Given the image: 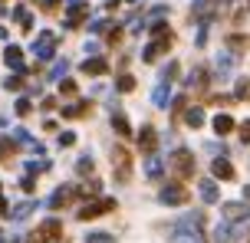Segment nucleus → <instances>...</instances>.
<instances>
[{"label":"nucleus","mask_w":250,"mask_h":243,"mask_svg":"<svg viewBox=\"0 0 250 243\" xmlns=\"http://www.w3.org/2000/svg\"><path fill=\"white\" fill-rule=\"evenodd\" d=\"M30 243H62V224L60 220H43L33 230Z\"/></svg>","instance_id":"obj_1"},{"label":"nucleus","mask_w":250,"mask_h":243,"mask_svg":"<svg viewBox=\"0 0 250 243\" xmlns=\"http://www.w3.org/2000/svg\"><path fill=\"white\" fill-rule=\"evenodd\" d=\"M112 171H115V181L119 184H125V181L132 178V158H128L125 148H115L112 151Z\"/></svg>","instance_id":"obj_2"},{"label":"nucleus","mask_w":250,"mask_h":243,"mask_svg":"<svg viewBox=\"0 0 250 243\" xmlns=\"http://www.w3.org/2000/svg\"><path fill=\"white\" fill-rule=\"evenodd\" d=\"M171 171H175L178 178H191L194 174V158H191V151H175L171 154Z\"/></svg>","instance_id":"obj_3"},{"label":"nucleus","mask_w":250,"mask_h":243,"mask_svg":"<svg viewBox=\"0 0 250 243\" xmlns=\"http://www.w3.org/2000/svg\"><path fill=\"white\" fill-rule=\"evenodd\" d=\"M112 207H115V201H99V204H89V207H83V210H79V220H96L99 214L112 210Z\"/></svg>","instance_id":"obj_4"},{"label":"nucleus","mask_w":250,"mask_h":243,"mask_svg":"<svg viewBox=\"0 0 250 243\" xmlns=\"http://www.w3.org/2000/svg\"><path fill=\"white\" fill-rule=\"evenodd\" d=\"M162 201H165V204H185L188 191H185V187H178V184H171V187H165V191H162Z\"/></svg>","instance_id":"obj_5"},{"label":"nucleus","mask_w":250,"mask_h":243,"mask_svg":"<svg viewBox=\"0 0 250 243\" xmlns=\"http://www.w3.org/2000/svg\"><path fill=\"white\" fill-rule=\"evenodd\" d=\"M230 128H234V118L230 115H217L214 118V131H217V135H227Z\"/></svg>","instance_id":"obj_6"},{"label":"nucleus","mask_w":250,"mask_h":243,"mask_svg":"<svg viewBox=\"0 0 250 243\" xmlns=\"http://www.w3.org/2000/svg\"><path fill=\"white\" fill-rule=\"evenodd\" d=\"M214 174L224 178V181H230V178H234V168L227 165V161H214Z\"/></svg>","instance_id":"obj_7"},{"label":"nucleus","mask_w":250,"mask_h":243,"mask_svg":"<svg viewBox=\"0 0 250 243\" xmlns=\"http://www.w3.org/2000/svg\"><path fill=\"white\" fill-rule=\"evenodd\" d=\"M142 148H155V131H151V128H142Z\"/></svg>","instance_id":"obj_8"},{"label":"nucleus","mask_w":250,"mask_h":243,"mask_svg":"<svg viewBox=\"0 0 250 243\" xmlns=\"http://www.w3.org/2000/svg\"><path fill=\"white\" fill-rule=\"evenodd\" d=\"M83 69H86V73H92V76H99V73H105V63H102V59H92V63H86Z\"/></svg>","instance_id":"obj_9"},{"label":"nucleus","mask_w":250,"mask_h":243,"mask_svg":"<svg viewBox=\"0 0 250 243\" xmlns=\"http://www.w3.org/2000/svg\"><path fill=\"white\" fill-rule=\"evenodd\" d=\"M237 99H250V79H240L237 82Z\"/></svg>","instance_id":"obj_10"},{"label":"nucleus","mask_w":250,"mask_h":243,"mask_svg":"<svg viewBox=\"0 0 250 243\" xmlns=\"http://www.w3.org/2000/svg\"><path fill=\"white\" fill-rule=\"evenodd\" d=\"M112 125L119 128V135H128V122H125L122 115H112Z\"/></svg>","instance_id":"obj_11"},{"label":"nucleus","mask_w":250,"mask_h":243,"mask_svg":"<svg viewBox=\"0 0 250 243\" xmlns=\"http://www.w3.org/2000/svg\"><path fill=\"white\" fill-rule=\"evenodd\" d=\"M230 46H234V50H247L250 39H244V37H230Z\"/></svg>","instance_id":"obj_12"},{"label":"nucleus","mask_w":250,"mask_h":243,"mask_svg":"<svg viewBox=\"0 0 250 243\" xmlns=\"http://www.w3.org/2000/svg\"><path fill=\"white\" fill-rule=\"evenodd\" d=\"M10 151H13V145H7V141H0V161H7V158H10Z\"/></svg>","instance_id":"obj_13"},{"label":"nucleus","mask_w":250,"mask_h":243,"mask_svg":"<svg viewBox=\"0 0 250 243\" xmlns=\"http://www.w3.org/2000/svg\"><path fill=\"white\" fill-rule=\"evenodd\" d=\"M240 141H244V145H250V122H244V125H240Z\"/></svg>","instance_id":"obj_14"},{"label":"nucleus","mask_w":250,"mask_h":243,"mask_svg":"<svg viewBox=\"0 0 250 243\" xmlns=\"http://www.w3.org/2000/svg\"><path fill=\"white\" fill-rule=\"evenodd\" d=\"M188 122H191V125H201V122H204V115H201L198 109H191V115H188Z\"/></svg>","instance_id":"obj_15"},{"label":"nucleus","mask_w":250,"mask_h":243,"mask_svg":"<svg viewBox=\"0 0 250 243\" xmlns=\"http://www.w3.org/2000/svg\"><path fill=\"white\" fill-rule=\"evenodd\" d=\"M132 86H135V82H132V76H122V82H119V89H122V92H128Z\"/></svg>","instance_id":"obj_16"},{"label":"nucleus","mask_w":250,"mask_h":243,"mask_svg":"<svg viewBox=\"0 0 250 243\" xmlns=\"http://www.w3.org/2000/svg\"><path fill=\"white\" fill-rule=\"evenodd\" d=\"M89 243H112V240H109V233H96V237H92Z\"/></svg>","instance_id":"obj_17"},{"label":"nucleus","mask_w":250,"mask_h":243,"mask_svg":"<svg viewBox=\"0 0 250 243\" xmlns=\"http://www.w3.org/2000/svg\"><path fill=\"white\" fill-rule=\"evenodd\" d=\"M244 194H247V197H250V184H247V191H244Z\"/></svg>","instance_id":"obj_18"}]
</instances>
